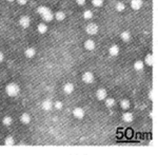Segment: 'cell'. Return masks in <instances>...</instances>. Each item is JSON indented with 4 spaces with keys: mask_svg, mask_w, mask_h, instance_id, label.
Here are the masks:
<instances>
[{
    "mask_svg": "<svg viewBox=\"0 0 158 155\" xmlns=\"http://www.w3.org/2000/svg\"><path fill=\"white\" fill-rule=\"evenodd\" d=\"M37 12H38V14L40 15L41 18H42L43 21H45V22H50V21H52L53 19H54V14H53V12L47 6H39L38 9H37Z\"/></svg>",
    "mask_w": 158,
    "mask_h": 155,
    "instance_id": "6da1fadb",
    "label": "cell"
},
{
    "mask_svg": "<svg viewBox=\"0 0 158 155\" xmlns=\"http://www.w3.org/2000/svg\"><path fill=\"white\" fill-rule=\"evenodd\" d=\"M5 93L10 97L17 96L18 94L20 93V87L17 83H15V82H11V83H9L5 87Z\"/></svg>",
    "mask_w": 158,
    "mask_h": 155,
    "instance_id": "7a4b0ae2",
    "label": "cell"
},
{
    "mask_svg": "<svg viewBox=\"0 0 158 155\" xmlns=\"http://www.w3.org/2000/svg\"><path fill=\"white\" fill-rule=\"evenodd\" d=\"M98 30H99L98 25L96 23H94V22H90L85 26V32L88 33L89 35H96L98 33Z\"/></svg>",
    "mask_w": 158,
    "mask_h": 155,
    "instance_id": "3957f363",
    "label": "cell"
},
{
    "mask_svg": "<svg viewBox=\"0 0 158 155\" xmlns=\"http://www.w3.org/2000/svg\"><path fill=\"white\" fill-rule=\"evenodd\" d=\"M81 79L84 83L91 85V83L94 82V80H95V76H94V74L92 73V72H84V73L82 74Z\"/></svg>",
    "mask_w": 158,
    "mask_h": 155,
    "instance_id": "277c9868",
    "label": "cell"
},
{
    "mask_svg": "<svg viewBox=\"0 0 158 155\" xmlns=\"http://www.w3.org/2000/svg\"><path fill=\"white\" fill-rule=\"evenodd\" d=\"M19 24H20L21 28H23V29H27L31 24V18L29 16H26V15H23V16H21L20 19H19Z\"/></svg>",
    "mask_w": 158,
    "mask_h": 155,
    "instance_id": "5b68a950",
    "label": "cell"
},
{
    "mask_svg": "<svg viewBox=\"0 0 158 155\" xmlns=\"http://www.w3.org/2000/svg\"><path fill=\"white\" fill-rule=\"evenodd\" d=\"M84 115H85L84 110L82 108H80V107H77V108H75L73 110V116L75 118H77V119H82L84 117Z\"/></svg>",
    "mask_w": 158,
    "mask_h": 155,
    "instance_id": "8992f818",
    "label": "cell"
},
{
    "mask_svg": "<svg viewBox=\"0 0 158 155\" xmlns=\"http://www.w3.org/2000/svg\"><path fill=\"white\" fill-rule=\"evenodd\" d=\"M108 97V92H106V90L105 89H98V90L96 91V98L98 100H104L105 98Z\"/></svg>",
    "mask_w": 158,
    "mask_h": 155,
    "instance_id": "52a82bcc",
    "label": "cell"
},
{
    "mask_svg": "<svg viewBox=\"0 0 158 155\" xmlns=\"http://www.w3.org/2000/svg\"><path fill=\"white\" fill-rule=\"evenodd\" d=\"M131 8L134 11H139L144 6V1L142 0H131Z\"/></svg>",
    "mask_w": 158,
    "mask_h": 155,
    "instance_id": "ba28073f",
    "label": "cell"
},
{
    "mask_svg": "<svg viewBox=\"0 0 158 155\" xmlns=\"http://www.w3.org/2000/svg\"><path fill=\"white\" fill-rule=\"evenodd\" d=\"M41 109L44 111H50L53 109V101L51 99H44L41 103Z\"/></svg>",
    "mask_w": 158,
    "mask_h": 155,
    "instance_id": "9c48e42d",
    "label": "cell"
},
{
    "mask_svg": "<svg viewBox=\"0 0 158 155\" xmlns=\"http://www.w3.org/2000/svg\"><path fill=\"white\" fill-rule=\"evenodd\" d=\"M96 48V43L93 39H88L84 41V49L88 51H94Z\"/></svg>",
    "mask_w": 158,
    "mask_h": 155,
    "instance_id": "30bf717a",
    "label": "cell"
},
{
    "mask_svg": "<svg viewBox=\"0 0 158 155\" xmlns=\"http://www.w3.org/2000/svg\"><path fill=\"white\" fill-rule=\"evenodd\" d=\"M74 90H75V87H74V85L72 82H67V83H65V85H63V92H65V94H67V95L73 93Z\"/></svg>",
    "mask_w": 158,
    "mask_h": 155,
    "instance_id": "8fae6325",
    "label": "cell"
},
{
    "mask_svg": "<svg viewBox=\"0 0 158 155\" xmlns=\"http://www.w3.org/2000/svg\"><path fill=\"white\" fill-rule=\"evenodd\" d=\"M122 120L126 123H132V121L134 120V115H133V113H131V112H128V111L124 112L122 114Z\"/></svg>",
    "mask_w": 158,
    "mask_h": 155,
    "instance_id": "7c38bea8",
    "label": "cell"
},
{
    "mask_svg": "<svg viewBox=\"0 0 158 155\" xmlns=\"http://www.w3.org/2000/svg\"><path fill=\"white\" fill-rule=\"evenodd\" d=\"M119 52H120L119 47H118V45H116V44H113V45H111V47L109 48V54H110L111 56H113V57H115V56H118Z\"/></svg>",
    "mask_w": 158,
    "mask_h": 155,
    "instance_id": "4fadbf2b",
    "label": "cell"
},
{
    "mask_svg": "<svg viewBox=\"0 0 158 155\" xmlns=\"http://www.w3.org/2000/svg\"><path fill=\"white\" fill-rule=\"evenodd\" d=\"M120 108L122 109V110H124V111H128L130 109V107H131V103H130L129 99H126V98H123V99L120 100Z\"/></svg>",
    "mask_w": 158,
    "mask_h": 155,
    "instance_id": "5bb4252c",
    "label": "cell"
},
{
    "mask_svg": "<svg viewBox=\"0 0 158 155\" xmlns=\"http://www.w3.org/2000/svg\"><path fill=\"white\" fill-rule=\"evenodd\" d=\"M35 55H36V50L34 48H27V49H25V51H24V56H25L26 58L31 59Z\"/></svg>",
    "mask_w": 158,
    "mask_h": 155,
    "instance_id": "9a60e30c",
    "label": "cell"
},
{
    "mask_svg": "<svg viewBox=\"0 0 158 155\" xmlns=\"http://www.w3.org/2000/svg\"><path fill=\"white\" fill-rule=\"evenodd\" d=\"M31 120H32V117H31V115L27 114V113H23V114H21L20 116V121L23 125H29L30 123H31Z\"/></svg>",
    "mask_w": 158,
    "mask_h": 155,
    "instance_id": "2e32d148",
    "label": "cell"
},
{
    "mask_svg": "<svg viewBox=\"0 0 158 155\" xmlns=\"http://www.w3.org/2000/svg\"><path fill=\"white\" fill-rule=\"evenodd\" d=\"M120 38H121L122 41H124V42H129L132 38L131 33H130L129 31H123V32L120 34Z\"/></svg>",
    "mask_w": 158,
    "mask_h": 155,
    "instance_id": "e0dca14e",
    "label": "cell"
},
{
    "mask_svg": "<svg viewBox=\"0 0 158 155\" xmlns=\"http://www.w3.org/2000/svg\"><path fill=\"white\" fill-rule=\"evenodd\" d=\"M104 105L108 109H112L115 105H116V101H115V99L114 98H112V97H106L104 99Z\"/></svg>",
    "mask_w": 158,
    "mask_h": 155,
    "instance_id": "ac0fdd59",
    "label": "cell"
},
{
    "mask_svg": "<svg viewBox=\"0 0 158 155\" xmlns=\"http://www.w3.org/2000/svg\"><path fill=\"white\" fill-rule=\"evenodd\" d=\"M144 69V63L142 60H136L134 62V70L137 72H140Z\"/></svg>",
    "mask_w": 158,
    "mask_h": 155,
    "instance_id": "d6986e66",
    "label": "cell"
},
{
    "mask_svg": "<svg viewBox=\"0 0 158 155\" xmlns=\"http://www.w3.org/2000/svg\"><path fill=\"white\" fill-rule=\"evenodd\" d=\"M54 18H55L57 21H63L65 19V13L62 12V11H58V12H56L54 14Z\"/></svg>",
    "mask_w": 158,
    "mask_h": 155,
    "instance_id": "ffe728a7",
    "label": "cell"
},
{
    "mask_svg": "<svg viewBox=\"0 0 158 155\" xmlns=\"http://www.w3.org/2000/svg\"><path fill=\"white\" fill-rule=\"evenodd\" d=\"M37 31L40 34H45L47 32V25L45 23H43V22H41V23H39L37 25Z\"/></svg>",
    "mask_w": 158,
    "mask_h": 155,
    "instance_id": "44dd1931",
    "label": "cell"
},
{
    "mask_svg": "<svg viewBox=\"0 0 158 155\" xmlns=\"http://www.w3.org/2000/svg\"><path fill=\"white\" fill-rule=\"evenodd\" d=\"M2 123H3V126H5V127L12 126V123H13V118H12L11 116H10V115H6V116L3 117Z\"/></svg>",
    "mask_w": 158,
    "mask_h": 155,
    "instance_id": "7402d4cb",
    "label": "cell"
},
{
    "mask_svg": "<svg viewBox=\"0 0 158 155\" xmlns=\"http://www.w3.org/2000/svg\"><path fill=\"white\" fill-rule=\"evenodd\" d=\"M115 10L117 11V12H123L124 10H126V4L121 1H118L116 4H115Z\"/></svg>",
    "mask_w": 158,
    "mask_h": 155,
    "instance_id": "603a6c76",
    "label": "cell"
},
{
    "mask_svg": "<svg viewBox=\"0 0 158 155\" xmlns=\"http://www.w3.org/2000/svg\"><path fill=\"white\" fill-rule=\"evenodd\" d=\"M82 16H83V18H84L85 20H90V19L93 18L94 14L91 10H85L84 12H83V14H82Z\"/></svg>",
    "mask_w": 158,
    "mask_h": 155,
    "instance_id": "cb8c5ba5",
    "label": "cell"
},
{
    "mask_svg": "<svg viewBox=\"0 0 158 155\" xmlns=\"http://www.w3.org/2000/svg\"><path fill=\"white\" fill-rule=\"evenodd\" d=\"M144 63L149 67H152L153 65V55L152 54H148L144 58Z\"/></svg>",
    "mask_w": 158,
    "mask_h": 155,
    "instance_id": "d4e9b609",
    "label": "cell"
},
{
    "mask_svg": "<svg viewBox=\"0 0 158 155\" xmlns=\"http://www.w3.org/2000/svg\"><path fill=\"white\" fill-rule=\"evenodd\" d=\"M4 145L5 146H14L15 145V139L13 136H8L4 139Z\"/></svg>",
    "mask_w": 158,
    "mask_h": 155,
    "instance_id": "484cf974",
    "label": "cell"
},
{
    "mask_svg": "<svg viewBox=\"0 0 158 155\" xmlns=\"http://www.w3.org/2000/svg\"><path fill=\"white\" fill-rule=\"evenodd\" d=\"M53 108H55L56 110H61L63 108V103L60 100H56L55 103H53Z\"/></svg>",
    "mask_w": 158,
    "mask_h": 155,
    "instance_id": "4316f807",
    "label": "cell"
},
{
    "mask_svg": "<svg viewBox=\"0 0 158 155\" xmlns=\"http://www.w3.org/2000/svg\"><path fill=\"white\" fill-rule=\"evenodd\" d=\"M92 4L96 8H100L103 4V0H92Z\"/></svg>",
    "mask_w": 158,
    "mask_h": 155,
    "instance_id": "83f0119b",
    "label": "cell"
},
{
    "mask_svg": "<svg viewBox=\"0 0 158 155\" xmlns=\"http://www.w3.org/2000/svg\"><path fill=\"white\" fill-rule=\"evenodd\" d=\"M76 3L78 4V6H84L85 3H87V0H76Z\"/></svg>",
    "mask_w": 158,
    "mask_h": 155,
    "instance_id": "f1b7e54d",
    "label": "cell"
},
{
    "mask_svg": "<svg viewBox=\"0 0 158 155\" xmlns=\"http://www.w3.org/2000/svg\"><path fill=\"white\" fill-rule=\"evenodd\" d=\"M17 2L20 6H25L26 3H27V0H17Z\"/></svg>",
    "mask_w": 158,
    "mask_h": 155,
    "instance_id": "f546056e",
    "label": "cell"
},
{
    "mask_svg": "<svg viewBox=\"0 0 158 155\" xmlns=\"http://www.w3.org/2000/svg\"><path fill=\"white\" fill-rule=\"evenodd\" d=\"M149 99H150V100H152V99H153V91H152V90H150V91H149Z\"/></svg>",
    "mask_w": 158,
    "mask_h": 155,
    "instance_id": "4dcf8cb0",
    "label": "cell"
},
{
    "mask_svg": "<svg viewBox=\"0 0 158 155\" xmlns=\"http://www.w3.org/2000/svg\"><path fill=\"white\" fill-rule=\"evenodd\" d=\"M4 60V54L2 52H0V62H2Z\"/></svg>",
    "mask_w": 158,
    "mask_h": 155,
    "instance_id": "1f68e13d",
    "label": "cell"
},
{
    "mask_svg": "<svg viewBox=\"0 0 158 155\" xmlns=\"http://www.w3.org/2000/svg\"><path fill=\"white\" fill-rule=\"evenodd\" d=\"M8 2H14V1H16V0H6Z\"/></svg>",
    "mask_w": 158,
    "mask_h": 155,
    "instance_id": "d6a6232c",
    "label": "cell"
}]
</instances>
